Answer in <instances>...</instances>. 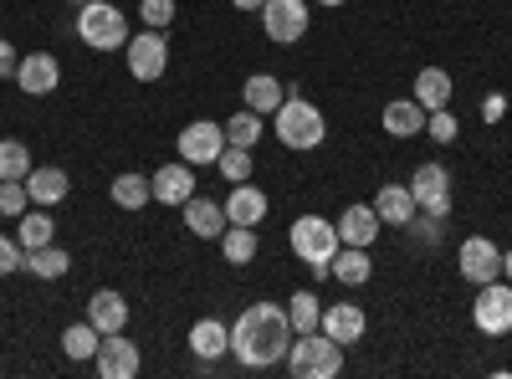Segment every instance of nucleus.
Wrapping results in <instances>:
<instances>
[{"label":"nucleus","instance_id":"32","mask_svg":"<svg viewBox=\"0 0 512 379\" xmlns=\"http://www.w3.org/2000/svg\"><path fill=\"white\" fill-rule=\"evenodd\" d=\"M267 134V123H262V113H251V108H241L236 118H226V144H236V149H256V139Z\"/></svg>","mask_w":512,"mask_h":379},{"label":"nucleus","instance_id":"27","mask_svg":"<svg viewBox=\"0 0 512 379\" xmlns=\"http://www.w3.org/2000/svg\"><path fill=\"white\" fill-rule=\"evenodd\" d=\"M108 195H113L118 210H144V205L154 200V185H149V175H139V170H123V175H113Z\"/></svg>","mask_w":512,"mask_h":379},{"label":"nucleus","instance_id":"15","mask_svg":"<svg viewBox=\"0 0 512 379\" xmlns=\"http://www.w3.org/2000/svg\"><path fill=\"white\" fill-rule=\"evenodd\" d=\"M267 210H272L267 190H256V185H246V180L231 185V195H226V221H231V226H262Z\"/></svg>","mask_w":512,"mask_h":379},{"label":"nucleus","instance_id":"37","mask_svg":"<svg viewBox=\"0 0 512 379\" xmlns=\"http://www.w3.org/2000/svg\"><path fill=\"white\" fill-rule=\"evenodd\" d=\"M425 139H436V144H456V118H451V108L425 113Z\"/></svg>","mask_w":512,"mask_h":379},{"label":"nucleus","instance_id":"10","mask_svg":"<svg viewBox=\"0 0 512 379\" xmlns=\"http://www.w3.org/2000/svg\"><path fill=\"white\" fill-rule=\"evenodd\" d=\"M175 149H180V159H185V164H216V159H221V149H226V123H210V118L185 123L180 139H175Z\"/></svg>","mask_w":512,"mask_h":379},{"label":"nucleus","instance_id":"41","mask_svg":"<svg viewBox=\"0 0 512 379\" xmlns=\"http://www.w3.org/2000/svg\"><path fill=\"white\" fill-rule=\"evenodd\" d=\"M16 67H21L16 47H11V41H0V77H16Z\"/></svg>","mask_w":512,"mask_h":379},{"label":"nucleus","instance_id":"9","mask_svg":"<svg viewBox=\"0 0 512 379\" xmlns=\"http://www.w3.org/2000/svg\"><path fill=\"white\" fill-rule=\"evenodd\" d=\"M123 62H128V72H134V82H159L164 67H169V41H164V31H139V36L123 47Z\"/></svg>","mask_w":512,"mask_h":379},{"label":"nucleus","instance_id":"40","mask_svg":"<svg viewBox=\"0 0 512 379\" xmlns=\"http://www.w3.org/2000/svg\"><path fill=\"white\" fill-rule=\"evenodd\" d=\"M507 113V98L502 93H487V103H482V123H497Z\"/></svg>","mask_w":512,"mask_h":379},{"label":"nucleus","instance_id":"30","mask_svg":"<svg viewBox=\"0 0 512 379\" xmlns=\"http://www.w3.org/2000/svg\"><path fill=\"white\" fill-rule=\"evenodd\" d=\"M98 344H103V333H98L88 318L72 323V328L62 333V354H67V359H77V364H82V359H93V354H98Z\"/></svg>","mask_w":512,"mask_h":379},{"label":"nucleus","instance_id":"23","mask_svg":"<svg viewBox=\"0 0 512 379\" xmlns=\"http://www.w3.org/2000/svg\"><path fill=\"white\" fill-rule=\"evenodd\" d=\"M374 210H379V221H384V226H410V221L420 216V210H415V195H410V185H379Z\"/></svg>","mask_w":512,"mask_h":379},{"label":"nucleus","instance_id":"4","mask_svg":"<svg viewBox=\"0 0 512 379\" xmlns=\"http://www.w3.org/2000/svg\"><path fill=\"white\" fill-rule=\"evenodd\" d=\"M77 36L93 52H118L128 47V16L113 0H88V6H77Z\"/></svg>","mask_w":512,"mask_h":379},{"label":"nucleus","instance_id":"8","mask_svg":"<svg viewBox=\"0 0 512 379\" xmlns=\"http://www.w3.org/2000/svg\"><path fill=\"white\" fill-rule=\"evenodd\" d=\"M308 26H313L308 0H267V6H262V31H267V41H277V47L303 41Z\"/></svg>","mask_w":512,"mask_h":379},{"label":"nucleus","instance_id":"14","mask_svg":"<svg viewBox=\"0 0 512 379\" xmlns=\"http://www.w3.org/2000/svg\"><path fill=\"white\" fill-rule=\"evenodd\" d=\"M149 185H154V200L159 205H185L190 195H195V164H175V159H169V164H159V170L149 175Z\"/></svg>","mask_w":512,"mask_h":379},{"label":"nucleus","instance_id":"26","mask_svg":"<svg viewBox=\"0 0 512 379\" xmlns=\"http://www.w3.org/2000/svg\"><path fill=\"white\" fill-rule=\"evenodd\" d=\"M425 113H436V108H451V72L441 67H420L415 72V93H410Z\"/></svg>","mask_w":512,"mask_h":379},{"label":"nucleus","instance_id":"25","mask_svg":"<svg viewBox=\"0 0 512 379\" xmlns=\"http://www.w3.org/2000/svg\"><path fill=\"white\" fill-rule=\"evenodd\" d=\"M328 277H338L344 287H364L374 277V262H369V246H338V257L328 262Z\"/></svg>","mask_w":512,"mask_h":379},{"label":"nucleus","instance_id":"17","mask_svg":"<svg viewBox=\"0 0 512 379\" xmlns=\"http://www.w3.org/2000/svg\"><path fill=\"white\" fill-rule=\"evenodd\" d=\"M67 190H72V180H67V170H57V164H31V175H26V195H31V205H41V210H52V205H62L67 200Z\"/></svg>","mask_w":512,"mask_h":379},{"label":"nucleus","instance_id":"6","mask_svg":"<svg viewBox=\"0 0 512 379\" xmlns=\"http://www.w3.org/2000/svg\"><path fill=\"white\" fill-rule=\"evenodd\" d=\"M410 195H415V210L431 221H446L451 216V170L446 164H420V170L410 175Z\"/></svg>","mask_w":512,"mask_h":379},{"label":"nucleus","instance_id":"35","mask_svg":"<svg viewBox=\"0 0 512 379\" xmlns=\"http://www.w3.org/2000/svg\"><path fill=\"white\" fill-rule=\"evenodd\" d=\"M26 205H31L26 180H0V216H6V221H21Z\"/></svg>","mask_w":512,"mask_h":379},{"label":"nucleus","instance_id":"21","mask_svg":"<svg viewBox=\"0 0 512 379\" xmlns=\"http://www.w3.org/2000/svg\"><path fill=\"white\" fill-rule=\"evenodd\" d=\"M364 328H369V318H364L359 303H333V308H323V333H328V339H338V344H359Z\"/></svg>","mask_w":512,"mask_h":379},{"label":"nucleus","instance_id":"33","mask_svg":"<svg viewBox=\"0 0 512 379\" xmlns=\"http://www.w3.org/2000/svg\"><path fill=\"white\" fill-rule=\"evenodd\" d=\"M287 318H292V333H313V328H323V303H318V292H292Z\"/></svg>","mask_w":512,"mask_h":379},{"label":"nucleus","instance_id":"29","mask_svg":"<svg viewBox=\"0 0 512 379\" xmlns=\"http://www.w3.org/2000/svg\"><path fill=\"white\" fill-rule=\"evenodd\" d=\"M52 236H57L52 210H26V216L16 221V241H21L26 251H36V246H52Z\"/></svg>","mask_w":512,"mask_h":379},{"label":"nucleus","instance_id":"39","mask_svg":"<svg viewBox=\"0 0 512 379\" xmlns=\"http://www.w3.org/2000/svg\"><path fill=\"white\" fill-rule=\"evenodd\" d=\"M16 267H26V246L16 236H0V277H11Z\"/></svg>","mask_w":512,"mask_h":379},{"label":"nucleus","instance_id":"24","mask_svg":"<svg viewBox=\"0 0 512 379\" xmlns=\"http://www.w3.org/2000/svg\"><path fill=\"white\" fill-rule=\"evenodd\" d=\"M282 98H287V88H282V82L272 77V72H251L246 77V88H241V103L251 108V113H277L282 108Z\"/></svg>","mask_w":512,"mask_h":379},{"label":"nucleus","instance_id":"43","mask_svg":"<svg viewBox=\"0 0 512 379\" xmlns=\"http://www.w3.org/2000/svg\"><path fill=\"white\" fill-rule=\"evenodd\" d=\"M502 277H507V282H512V246H507V251H502Z\"/></svg>","mask_w":512,"mask_h":379},{"label":"nucleus","instance_id":"31","mask_svg":"<svg viewBox=\"0 0 512 379\" xmlns=\"http://www.w3.org/2000/svg\"><path fill=\"white\" fill-rule=\"evenodd\" d=\"M221 251H226L231 267L256 262V226H226V231H221Z\"/></svg>","mask_w":512,"mask_h":379},{"label":"nucleus","instance_id":"1","mask_svg":"<svg viewBox=\"0 0 512 379\" xmlns=\"http://www.w3.org/2000/svg\"><path fill=\"white\" fill-rule=\"evenodd\" d=\"M292 349V318L277 303H251L236 323H231V354L246 369H272L287 364Z\"/></svg>","mask_w":512,"mask_h":379},{"label":"nucleus","instance_id":"36","mask_svg":"<svg viewBox=\"0 0 512 379\" xmlns=\"http://www.w3.org/2000/svg\"><path fill=\"white\" fill-rule=\"evenodd\" d=\"M216 170H221L231 185L251 180V149H236V144H226V149H221V159H216Z\"/></svg>","mask_w":512,"mask_h":379},{"label":"nucleus","instance_id":"19","mask_svg":"<svg viewBox=\"0 0 512 379\" xmlns=\"http://www.w3.org/2000/svg\"><path fill=\"white\" fill-rule=\"evenodd\" d=\"M379 210L374 205H349L344 216H338V241L344 246H374L379 241Z\"/></svg>","mask_w":512,"mask_h":379},{"label":"nucleus","instance_id":"5","mask_svg":"<svg viewBox=\"0 0 512 379\" xmlns=\"http://www.w3.org/2000/svg\"><path fill=\"white\" fill-rule=\"evenodd\" d=\"M338 226L323 221V216H297L292 221V251H297V262H308L318 277H328V262L338 257Z\"/></svg>","mask_w":512,"mask_h":379},{"label":"nucleus","instance_id":"20","mask_svg":"<svg viewBox=\"0 0 512 379\" xmlns=\"http://www.w3.org/2000/svg\"><path fill=\"white\" fill-rule=\"evenodd\" d=\"M88 323H93L98 333H123V328H128V303H123V292L98 287L93 298H88Z\"/></svg>","mask_w":512,"mask_h":379},{"label":"nucleus","instance_id":"3","mask_svg":"<svg viewBox=\"0 0 512 379\" xmlns=\"http://www.w3.org/2000/svg\"><path fill=\"white\" fill-rule=\"evenodd\" d=\"M287 369H292L297 379H338V369H344V344L328 339L323 328H313V333H292Z\"/></svg>","mask_w":512,"mask_h":379},{"label":"nucleus","instance_id":"28","mask_svg":"<svg viewBox=\"0 0 512 379\" xmlns=\"http://www.w3.org/2000/svg\"><path fill=\"white\" fill-rule=\"evenodd\" d=\"M67 267H72V257L52 241V246H36V251H26V272L31 277H41V282H57V277H67Z\"/></svg>","mask_w":512,"mask_h":379},{"label":"nucleus","instance_id":"42","mask_svg":"<svg viewBox=\"0 0 512 379\" xmlns=\"http://www.w3.org/2000/svg\"><path fill=\"white\" fill-rule=\"evenodd\" d=\"M231 6H236V11H251V16H262L267 0H231Z\"/></svg>","mask_w":512,"mask_h":379},{"label":"nucleus","instance_id":"45","mask_svg":"<svg viewBox=\"0 0 512 379\" xmlns=\"http://www.w3.org/2000/svg\"><path fill=\"white\" fill-rule=\"evenodd\" d=\"M72 6H88V0H72Z\"/></svg>","mask_w":512,"mask_h":379},{"label":"nucleus","instance_id":"22","mask_svg":"<svg viewBox=\"0 0 512 379\" xmlns=\"http://www.w3.org/2000/svg\"><path fill=\"white\" fill-rule=\"evenodd\" d=\"M190 349H195V359L216 364L221 354H231V328H226L221 318H200V323L190 328Z\"/></svg>","mask_w":512,"mask_h":379},{"label":"nucleus","instance_id":"7","mask_svg":"<svg viewBox=\"0 0 512 379\" xmlns=\"http://www.w3.org/2000/svg\"><path fill=\"white\" fill-rule=\"evenodd\" d=\"M472 323L487 333V339H502L512 333V282H482L477 287V303H472Z\"/></svg>","mask_w":512,"mask_h":379},{"label":"nucleus","instance_id":"2","mask_svg":"<svg viewBox=\"0 0 512 379\" xmlns=\"http://www.w3.org/2000/svg\"><path fill=\"white\" fill-rule=\"evenodd\" d=\"M272 129H277V139H282L287 149H297V154H313V149L328 139L323 113H318L308 98H297V93L282 98V108L272 113Z\"/></svg>","mask_w":512,"mask_h":379},{"label":"nucleus","instance_id":"13","mask_svg":"<svg viewBox=\"0 0 512 379\" xmlns=\"http://www.w3.org/2000/svg\"><path fill=\"white\" fill-rule=\"evenodd\" d=\"M139 344L134 339H123V333H103V344H98V354H93V369L103 374V379H134L139 374Z\"/></svg>","mask_w":512,"mask_h":379},{"label":"nucleus","instance_id":"38","mask_svg":"<svg viewBox=\"0 0 512 379\" xmlns=\"http://www.w3.org/2000/svg\"><path fill=\"white\" fill-rule=\"evenodd\" d=\"M139 16H144L149 31H169V26H175V0H144Z\"/></svg>","mask_w":512,"mask_h":379},{"label":"nucleus","instance_id":"12","mask_svg":"<svg viewBox=\"0 0 512 379\" xmlns=\"http://www.w3.org/2000/svg\"><path fill=\"white\" fill-rule=\"evenodd\" d=\"M57 82H62V62H57L52 52H26V57H21L16 88H21L26 98H52Z\"/></svg>","mask_w":512,"mask_h":379},{"label":"nucleus","instance_id":"18","mask_svg":"<svg viewBox=\"0 0 512 379\" xmlns=\"http://www.w3.org/2000/svg\"><path fill=\"white\" fill-rule=\"evenodd\" d=\"M379 123H384V134H390V139H420L425 134V108L415 98H395V103H384Z\"/></svg>","mask_w":512,"mask_h":379},{"label":"nucleus","instance_id":"16","mask_svg":"<svg viewBox=\"0 0 512 379\" xmlns=\"http://www.w3.org/2000/svg\"><path fill=\"white\" fill-rule=\"evenodd\" d=\"M180 210H185V226H190V236H200V241H221V231L231 226V221H226V205L205 200V195H190Z\"/></svg>","mask_w":512,"mask_h":379},{"label":"nucleus","instance_id":"11","mask_svg":"<svg viewBox=\"0 0 512 379\" xmlns=\"http://www.w3.org/2000/svg\"><path fill=\"white\" fill-rule=\"evenodd\" d=\"M456 267H461V282H472V287L497 282V277H502V251H497V241H487V236H466Z\"/></svg>","mask_w":512,"mask_h":379},{"label":"nucleus","instance_id":"34","mask_svg":"<svg viewBox=\"0 0 512 379\" xmlns=\"http://www.w3.org/2000/svg\"><path fill=\"white\" fill-rule=\"evenodd\" d=\"M31 175V149L21 139H0V180H26Z\"/></svg>","mask_w":512,"mask_h":379},{"label":"nucleus","instance_id":"44","mask_svg":"<svg viewBox=\"0 0 512 379\" xmlns=\"http://www.w3.org/2000/svg\"><path fill=\"white\" fill-rule=\"evenodd\" d=\"M318 6H344V0H318Z\"/></svg>","mask_w":512,"mask_h":379}]
</instances>
